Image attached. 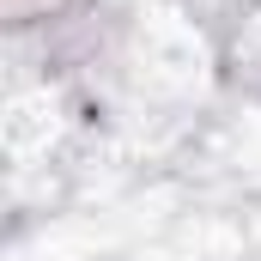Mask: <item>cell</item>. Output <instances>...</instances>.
<instances>
[{
  "label": "cell",
  "instance_id": "6da1fadb",
  "mask_svg": "<svg viewBox=\"0 0 261 261\" xmlns=\"http://www.w3.org/2000/svg\"><path fill=\"white\" fill-rule=\"evenodd\" d=\"M67 0H6V12H12V24H31V18H43V12H61Z\"/></svg>",
  "mask_w": 261,
  "mask_h": 261
}]
</instances>
